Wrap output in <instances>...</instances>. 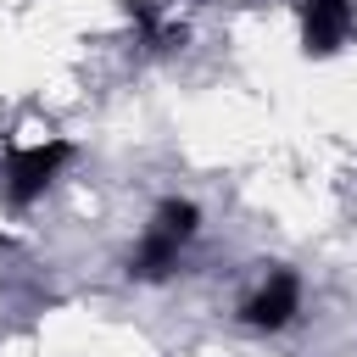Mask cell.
I'll use <instances>...</instances> for the list:
<instances>
[{
    "label": "cell",
    "mask_w": 357,
    "mask_h": 357,
    "mask_svg": "<svg viewBox=\"0 0 357 357\" xmlns=\"http://www.w3.org/2000/svg\"><path fill=\"white\" fill-rule=\"evenodd\" d=\"M357 0H301V50L307 56H335L351 33Z\"/></svg>",
    "instance_id": "obj_3"
},
{
    "label": "cell",
    "mask_w": 357,
    "mask_h": 357,
    "mask_svg": "<svg viewBox=\"0 0 357 357\" xmlns=\"http://www.w3.org/2000/svg\"><path fill=\"white\" fill-rule=\"evenodd\" d=\"M178 240H167V234H156V229H145L139 234V245H134V257H128V273L134 279H145V284H156V279H167L173 268H178Z\"/></svg>",
    "instance_id": "obj_4"
},
{
    "label": "cell",
    "mask_w": 357,
    "mask_h": 357,
    "mask_svg": "<svg viewBox=\"0 0 357 357\" xmlns=\"http://www.w3.org/2000/svg\"><path fill=\"white\" fill-rule=\"evenodd\" d=\"M73 162V145L67 139H45V145H17L6 151V178H0V195L6 206H28L45 195V184Z\"/></svg>",
    "instance_id": "obj_1"
},
{
    "label": "cell",
    "mask_w": 357,
    "mask_h": 357,
    "mask_svg": "<svg viewBox=\"0 0 357 357\" xmlns=\"http://www.w3.org/2000/svg\"><path fill=\"white\" fill-rule=\"evenodd\" d=\"M151 229H156V234H167V240H178V245H190V240H195V229H201V206H195V201L167 195V201L151 212Z\"/></svg>",
    "instance_id": "obj_5"
},
{
    "label": "cell",
    "mask_w": 357,
    "mask_h": 357,
    "mask_svg": "<svg viewBox=\"0 0 357 357\" xmlns=\"http://www.w3.org/2000/svg\"><path fill=\"white\" fill-rule=\"evenodd\" d=\"M301 312V279L290 273V268H279V273H268L245 301H240V324H251V329H284L290 318Z\"/></svg>",
    "instance_id": "obj_2"
}]
</instances>
